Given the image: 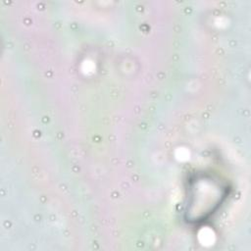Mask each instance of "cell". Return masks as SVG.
Instances as JSON below:
<instances>
[{
  "label": "cell",
  "mask_w": 251,
  "mask_h": 251,
  "mask_svg": "<svg viewBox=\"0 0 251 251\" xmlns=\"http://www.w3.org/2000/svg\"><path fill=\"white\" fill-rule=\"evenodd\" d=\"M187 191L185 219L190 223H199L218 209L227 194V187L219 177L200 174L190 179Z\"/></svg>",
  "instance_id": "1"
}]
</instances>
